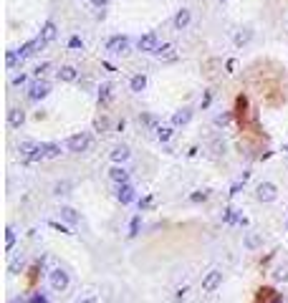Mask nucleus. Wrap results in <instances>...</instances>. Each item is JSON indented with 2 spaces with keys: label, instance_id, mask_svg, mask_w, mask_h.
<instances>
[{
  "label": "nucleus",
  "instance_id": "obj_1",
  "mask_svg": "<svg viewBox=\"0 0 288 303\" xmlns=\"http://www.w3.org/2000/svg\"><path fill=\"white\" fill-rule=\"evenodd\" d=\"M21 152V159L23 162H41L45 157V152H43V144H33V142H23L18 147Z\"/></svg>",
  "mask_w": 288,
  "mask_h": 303
},
{
  "label": "nucleus",
  "instance_id": "obj_2",
  "mask_svg": "<svg viewBox=\"0 0 288 303\" xmlns=\"http://www.w3.org/2000/svg\"><path fill=\"white\" fill-rule=\"evenodd\" d=\"M51 94V84L48 81H43V79H38V81H33L28 86V99L30 101H41V99H45Z\"/></svg>",
  "mask_w": 288,
  "mask_h": 303
},
{
  "label": "nucleus",
  "instance_id": "obj_3",
  "mask_svg": "<svg viewBox=\"0 0 288 303\" xmlns=\"http://www.w3.org/2000/svg\"><path fill=\"white\" fill-rule=\"evenodd\" d=\"M48 281H51L53 291L61 293V291H66V288H68V273H66L64 268H53V270L48 273Z\"/></svg>",
  "mask_w": 288,
  "mask_h": 303
},
{
  "label": "nucleus",
  "instance_id": "obj_4",
  "mask_svg": "<svg viewBox=\"0 0 288 303\" xmlns=\"http://www.w3.org/2000/svg\"><path fill=\"white\" fill-rule=\"evenodd\" d=\"M106 51L114 53V56H127V53H129V38H127V36H114V38H109V43H106Z\"/></svg>",
  "mask_w": 288,
  "mask_h": 303
},
{
  "label": "nucleus",
  "instance_id": "obj_5",
  "mask_svg": "<svg viewBox=\"0 0 288 303\" xmlns=\"http://www.w3.org/2000/svg\"><path fill=\"white\" fill-rule=\"evenodd\" d=\"M255 197L261 202H273L278 197V190H276V185H273V182H261V185H258V190H255Z\"/></svg>",
  "mask_w": 288,
  "mask_h": 303
},
{
  "label": "nucleus",
  "instance_id": "obj_6",
  "mask_svg": "<svg viewBox=\"0 0 288 303\" xmlns=\"http://www.w3.org/2000/svg\"><path fill=\"white\" fill-rule=\"evenodd\" d=\"M136 45H139L142 53H157L159 51V38H157V33H144Z\"/></svg>",
  "mask_w": 288,
  "mask_h": 303
},
{
  "label": "nucleus",
  "instance_id": "obj_7",
  "mask_svg": "<svg viewBox=\"0 0 288 303\" xmlns=\"http://www.w3.org/2000/svg\"><path fill=\"white\" fill-rule=\"evenodd\" d=\"M41 48H45V41L38 36V38H33V41H28L25 45H21V48H18V53H21V58L25 61V58H30V56H36Z\"/></svg>",
  "mask_w": 288,
  "mask_h": 303
},
{
  "label": "nucleus",
  "instance_id": "obj_8",
  "mask_svg": "<svg viewBox=\"0 0 288 303\" xmlns=\"http://www.w3.org/2000/svg\"><path fill=\"white\" fill-rule=\"evenodd\" d=\"M235 119H238L240 129L245 131V124H248V99L245 96H238V101H235Z\"/></svg>",
  "mask_w": 288,
  "mask_h": 303
},
{
  "label": "nucleus",
  "instance_id": "obj_9",
  "mask_svg": "<svg viewBox=\"0 0 288 303\" xmlns=\"http://www.w3.org/2000/svg\"><path fill=\"white\" fill-rule=\"evenodd\" d=\"M68 149L73 154H81V152L89 149V134H73L68 136Z\"/></svg>",
  "mask_w": 288,
  "mask_h": 303
},
{
  "label": "nucleus",
  "instance_id": "obj_10",
  "mask_svg": "<svg viewBox=\"0 0 288 303\" xmlns=\"http://www.w3.org/2000/svg\"><path fill=\"white\" fill-rule=\"evenodd\" d=\"M220 283H222V273L220 270H210L207 276L202 278V293H212Z\"/></svg>",
  "mask_w": 288,
  "mask_h": 303
},
{
  "label": "nucleus",
  "instance_id": "obj_11",
  "mask_svg": "<svg viewBox=\"0 0 288 303\" xmlns=\"http://www.w3.org/2000/svg\"><path fill=\"white\" fill-rule=\"evenodd\" d=\"M134 187L132 185H119V190H116V200L121 202V205H129V202H134Z\"/></svg>",
  "mask_w": 288,
  "mask_h": 303
},
{
  "label": "nucleus",
  "instance_id": "obj_12",
  "mask_svg": "<svg viewBox=\"0 0 288 303\" xmlns=\"http://www.w3.org/2000/svg\"><path fill=\"white\" fill-rule=\"evenodd\" d=\"M56 36H58V28H56V23H53V21H45V23H43V28H41V38H43L45 43H51Z\"/></svg>",
  "mask_w": 288,
  "mask_h": 303
},
{
  "label": "nucleus",
  "instance_id": "obj_13",
  "mask_svg": "<svg viewBox=\"0 0 288 303\" xmlns=\"http://www.w3.org/2000/svg\"><path fill=\"white\" fill-rule=\"evenodd\" d=\"M129 88L134 91V94H142V91L147 88V76L144 73H134L132 81H129Z\"/></svg>",
  "mask_w": 288,
  "mask_h": 303
},
{
  "label": "nucleus",
  "instance_id": "obj_14",
  "mask_svg": "<svg viewBox=\"0 0 288 303\" xmlns=\"http://www.w3.org/2000/svg\"><path fill=\"white\" fill-rule=\"evenodd\" d=\"M278 293L273 291V288L263 285V288H258V296H255V303H273V298H276Z\"/></svg>",
  "mask_w": 288,
  "mask_h": 303
},
{
  "label": "nucleus",
  "instance_id": "obj_15",
  "mask_svg": "<svg viewBox=\"0 0 288 303\" xmlns=\"http://www.w3.org/2000/svg\"><path fill=\"white\" fill-rule=\"evenodd\" d=\"M109 177L116 182V185H127V179H129V172L124 170V167H111L109 170Z\"/></svg>",
  "mask_w": 288,
  "mask_h": 303
},
{
  "label": "nucleus",
  "instance_id": "obj_16",
  "mask_svg": "<svg viewBox=\"0 0 288 303\" xmlns=\"http://www.w3.org/2000/svg\"><path fill=\"white\" fill-rule=\"evenodd\" d=\"M79 79V71L73 66H61L58 68V81H76Z\"/></svg>",
  "mask_w": 288,
  "mask_h": 303
},
{
  "label": "nucleus",
  "instance_id": "obj_17",
  "mask_svg": "<svg viewBox=\"0 0 288 303\" xmlns=\"http://www.w3.org/2000/svg\"><path fill=\"white\" fill-rule=\"evenodd\" d=\"M23 121H25V111L23 109H10L8 111V124L10 127H21Z\"/></svg>",
  "mask_w": 288,
  "mask_h": 303
},
{
  "label": "nucleus",
  "instance_id": "obj_18",
  "mask_svg": "<svg viewBox=\"0 0 288 303\" xmlns=\"http://www.w3.org/2000/svg\"><path fill=\"white\" fill-rule=\"evenodd\" d=\"M187 25H190V10H187V8H182V10L175 15V28L182 30V28H187Z\"/></svg>",
  "mask_w": 288,
  "mask_h": 303
},
{
  "label": "nucleus",
  "instance_id": "obj_19",
  "mask_svg": "<svg viewBox=\"0 0 288 303\" xmlns=\"http://www.w3.org/2000/svg\"><path fill=\"white\" fill-rule=\"evenodd\" d=\"M5 64H8V68L13 71V68H18V66L23 64V58H21L18 51H8V53H5Z\"/></svg>",
  "mask_w": 288,
  "mask_h": 303
},
{
  "label": "nucleus",
  "instance_id": "obj_20",
  "mask_svg": "<svg viewBox=\"0 0 288 303\" xmlns=\"http://www.w3.org/2000/svg\"><path fill=\"white\" fill-rule=\"evenodd\" d=\"M190 119H192V111H190V109H182V111H177V114L172 116V124H175V127H182V124H187Z\"/></svg>",
  "mask_w": 288,
  "mask_h": 303
},
{
  "label": "nucleus",
  "instance_id": "obj_21",
  "mask_svg": "<svg viewBox=\"0 0 288 303\" xmlns=\"http://www.w3.org/2000/svg\"><path fill=\"white\" fill-rule=\"evenodd\" d=\"M263 245V238L258 235V233H248L245 235V248H250V250H258Z\"/></svg>",
  "mask_w": 288,
  "mask_h": 303
},
{
  "label": "nucleus",
  "instance_id": "obj_22",
  "mask_svg": "<svg viewBox=\"0 0 288 303\" xmlns=\"http://www.w3.org/2000/svg\"><path fill=\"white\" fill-rule=\"evenodd\" d=\"M111 159H114V162H127V159H129V147H124V144H121V147H114Z\"/></svg>",
  "mask_w": 288,
  "mask_h": 303
},
{
  "label": "nucleus",
  "instance_id": "obj_23",
  "mask_svg": "<svg viewBox=\"0 0 288 303\" xmlns=\"http://www.w3.org/2000/svg\"><path fill=\"white\" fill-rule=\"evenodd\" d=\"M111 101V84H101L99 88V104H109Z\"/></svg>",
  "mask_w": 288,
  "mask_h": 303
},
{
  "label": "nucleus",
  "instance_id": "obj_24",
  "mask_svg": "<svg viewBox=\"0 0 288 303\" xmlns=\"http://www.w3.org/2000/svg\"><path fill=\"white\" fill-rule=\"evenodd\" d=\"M61 217H64L66 222H71V225L79 222V215H76V210H73V207H61Z\"/></svg>",
  "mask_w": 288,
  "mask_h": 303
},
{
  "label": "nucleus",
  "instance_id": "obj_25",
  "mask_svg": "<svg viewBox=\"0 0 288 303\" xmlns=\"http://www.w3.org/2000/svg\"><path fill=\"white\" fill-rule=\"evenodd\" d=\"M250 38H253V30L250 28H243L240 33H235V45H245Z\"/></svg>",
  "mask_w": 288,
  "mask_h": 303
},
{
  "label": "nucleus",
  "instance_id": "obj_26",
  "mask_svg": "<svg viewBox=\"0 0 288 303\" xmlns=\"http://www.w3.org/2000/svg\"><path fill=\"white\" fill-rule=\"evenodd\" d=\"M157 56H159V58H164V61H175V58H177V53H175L172 45H164V48H159V51H157Z\"/></svg>",
  "mask_w": 288,
  "mask_h": 303
},
{
  "label": "nucleus",
  "instance_id": "obj_27",
  "mask_svg": "<svg viewBox=\"0 0 288 303\" xmlns=\"http://www.w3.org/2000/svg\"><path fill=\"white\" fill-rule=\"evenodd\" d=\"M157 139L159 142H170L172 139V127H159L157 129Z\"/></svg>",
  "mask_w": 288,
  "mask_h": 303
},
{
  "label": "nucleus",
  "instance_id": "obj_28",
  "mask_svg": "<svg viewBox=\"0 0 288 303\" xmlns=\"http://www.w3.org/2000/svg\"><path fill=\"white\" fill-rule=\"evenodd\" d=\"M43 152H45V157H61V147L58 144H43Z\"/></svg>",
  "mask_w": 288,
  "mask_h": 303
},
{
  "label": "nucleus",
  "instance_id": "obj_29",
  "mask_svg": "<svg viewBox=\"0 0 288 303\" xmlns=\"http://www.w3.org/2000/svg\"><path fill=\"white\" fill-rule=\"evenodd\" d=\"M15 245V230H13V227H8V230H5V248L10 250Z\"/></svg>",
  "mask_w": 288,
  "mask_h": 303
},
{
  "label": "nucleus",
  "instance_id": "obj_30",
  "mask_svg": "<svg viewBox=\"0 0 288 303\" xmlns=\"http://www.w3.org/2000/svg\"><path fill=\"white\" fill-rule=\"evenodd\" d=\"M139 222H142V217H139V215H136V217L132 220V227H129V235H132V238H134L136 233H139Z\"/></svg>",
  "mask_w": 288,
  "mask_h": 303
},
{
  "label": "nucleus",
  "instance_id": "obj_31",
  "mask_svg": "<svg viewBox=\"0 0 288 303\" xmlns=\"http://www.w3.org/2000/svg\"><path fill=\"white\" fill-rule=\"evenodd\" d=\"M18 270H23V260H21V258H15V260L10 263V273L15 276V273H18Z\"/></svg>",
  "mask_w": 288,
  "mask_h": 303
},
{
  "label": "nucleus",
  "instance_id": "obj_32",
  "mask_svg": "<svg viewBox=\"0 0 288 303\" xmlns=\"http://www.w3.org/2000/svg\"><path fill=\"white\" fill-rule=\"evenodd\" d=\"M38 273H41V263H38V265H33V268H30V276H28V281H30V283H36Z\"/></svg>",
  "mask_w": 288,
  "mask_h": 303
},
{
  "label": "nucleus",
  "instance_id": "obj_33",
  "mask_svg": "<svg viewBox=\"0 0 288 303\" xmlns=\"http://www.w3.org/2000/svg\"><path fill=\"white\" fill-rule=\"evenodd\" d=\"M210 101H212V94H210V91H205V94H202V101H200V106H202V109H207Z\"/></svg>",
  "mask_w": 288,
  "mask_h": 303
},
{
  "label": "nucleus",
  "instance_id": "obj_34",
  "mask_svg": "<svg viewBox=\"0 0 288 303\" xmlns=\"http://www.w3.org/2000/svg\"><path fill=\"white\" fill-rule=\"evenodd\" d=\"M273 276H276L278 281H286V278H288V268H278L276 273H273Z\"/></svg>",
  "mask_w": 288,
  "mask_h": 303
},
{
  "label": "nucleus",
  "instance_id": "obj_35",
  "mask_svg": "<svg viewBox=\"0 0 288 303\" xmlns=\"http://www.w3.org/2000/svg\"><path fill=\"white\" fill-rule=\"evenodd\" d=\"M200 200H207V192L202 190V192H195L192 195V202H200Z\"/></svg>",
  "mask_w": 288,
  "mask_h": 303
},
{
  "label": "nucleus",
  "instance_id": "obj_36",
  "mask_svg": "<svg viewBox=\"0 0 288 303\" xmlns=\"http://www.w3.org/2000/svg\"><path fill=\"white\" fill-rule=\"evenodd\" d=\"M68 45H71V48H84V43H81V38H76V36H73V38L68 41Z\"/></svg>",
  "mask_w": 288,
  "mask_h": 303
},
{
  "label": "nucleus",
  "instance_id": "obj_37",
  "mask_svg": "<svg viewBox=\"0 0 288 303\" xmlns=\"http://www.w3.org/2000/svg\"><path fill=\"white\" fill-rule=\"evenodd\" d=\"M48 68H51V64H41V66L36 68V76H38V79H41V76H43L45 71H48Z\"/></svg>",
  "mask_w": 288,
  "mask_h": 303
},
{
  "label": "nucleus",
  "instance_id": "obj_38",
  "mask_svg": "<svg viewBox=\"0 0 288 303\" xmlns=\"http://www.w3.org/2000/svg\"><path fill=\"white\" fill-rule=\"evenodd\" d=\"M28 303H48V301H45V298H43L41 293H33V296H30V301H28Z\"/></svg>",
  "mask_w": 288,
  "mask_h": 303
},
{
  "label": "nucleus",
  "instance_id": "obj_39",
  "mask_svg": "<svg viewBox=\"0 0 288 303\" xmlns=\"http://www.w3.org/2000/svg\"><path fill=\"white\" fill-rule=\"evenodd\" d=\"M225 222H235V210H225Z\"/></svg>",
  "mask_w": 288,
  "mask_h": 303
},
{
  "label": "nucleus",
  "instance_id": "obj_40",
  "mask_svg": "<svg viewBox=\"0 0 288 303\" xmlns=\"http://www.w3.org/2000/svg\"><path fill=\"white\" fill-rule=\"evenodd\" d=\"M225 68H227V71L233 73V71L238 68V61H235V58H230V61H227V64H225Z\"/></svg>",
  "mask_w": 288,
  "mask_h": 303
},
{
  "label": "nucleus",
  "instance_id": "obj_41",
  "mask_svg": "<svg viewBox=\"0 0 288 303\" xmlns=\"http://www.w3.org/2000/svg\"><path fill=\"white\" fill-rule=\"evenodd\" d=\"M25 84V73H21V76H15L13 79V86H23Z\"/></svg>",
  "mask_w": 288,
  "mask_h": 303
},
{
  "label": "nucleus",
  "instance_id": "obj_42",
  "mask_svg": "<svg viewBox=\"0 0 288 303\" xmlns=\"http://www.w3.org/2000/svg\"><path fill=\"white\" fill-rule=\"evenodd\" d=\"M64 190H68V182H64V185H56V195H64Z\"/></svg>",
  "mask_w": 288,
  "mask_h": 303
},
{
  "label": "nucleus",
  "instance_id": "obj_43",
  "mask_svg": "<svg viewBox=\"0 0 288 303\" xmlns=\"http://www.w3.org/2000/svg\"><path fill=\"white\" fill-rule=\"evenodd\" d=\"M230 121V114H222V116H218V124H227Z\"/></svg>",
  "mask_w": 288,
  "mask_h": 303
},
{
  "label": "nucleus",
  "instance_id": "obj_44",
  "mask_svg": "<svg viewBox=\"0 0 288 303\" xmlns=\"http://www.w3.org/2000/svg\"><path fill=\"white\" fill-rule=\"evenodd\" d=\"M96 127H99V129H106V127H109V121L101 119V121H96Z\"/></svg>",
  "mask_w": 288,
  "mask_h": 303
},
{
  "label": "nucleus",
  "instance_id": "obj_45",
  "mask_svg": "<svg viewBox=\"0 0 288 303\" xmlns=\"http://www.w3.org/2000/svg\"><path fill=\"white\" fill-rule=\"evenodd\" d=\"M273 303H286V301H283L281 296H276V298H273Z\"/></svg>",
  "mask_w": 288,
  "mask_h": 303
},
{
  "label": "nucleus",
  "instance_id": "obj_46",
  "mask_svg": "<svg viewBox=\"0 0 288 303\" xmlns=\"http://www.w3.org/2000/svg\"><path fill=\"white\" fill-rule=\"evenodd\" d=\"M94 3H96V5H101V8H104V5H106V0H94Z\"/></svg>",
  "mask_w": 288,
  "mask_h": 303
},
{
  "label": "nucleus",
  "instance_id": "obj_47",
  "mask_svg": "<svg viewBox=\"0 0 288 303\" xmlns=\"http://www.w3.org/2000/svg\"><path fill=\"white\" fill-rule=\"evenodd\" d=\"M81 303H96L94 298H86V301H81Z\"/></svg>",
  "mask_w": 288,
  "mask_h": 303
},
{
  "label": "nucleus",
  "instance_id": "obj_48",
  "mask_svg": "<svg viewBox=\"0 0 288 303\" xmlns=\"http://www.w3.org/2000/svg\"><path fill=\"white\" fill-rule=\"evenodd\" d=\"M286 149H288V144H286Z\"/></svg>",
  "mask_w": 288,
  "mask_h": 303
},
{
  "label": "nucleus",
  "instance_id": "obj_49",
  "mask_svg": "<svg viewBox=\"0 0 288 303\" xmlns=\"http://www.w3.org/2000/svg\"><path fill=\"white\" fill-rule=\"evenodd\" d=\"M222 3H225V0H222Z\"/></svg>",
  "mask_w": 288,
  "mask_h": 303
}]
</instances>
